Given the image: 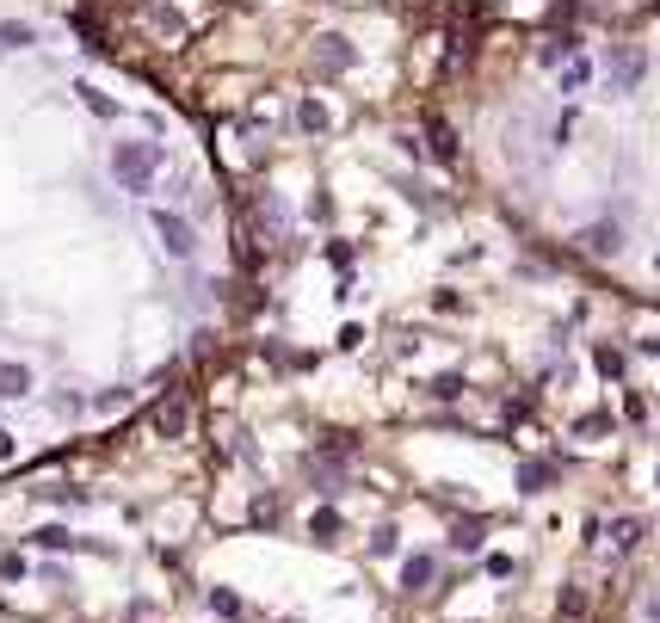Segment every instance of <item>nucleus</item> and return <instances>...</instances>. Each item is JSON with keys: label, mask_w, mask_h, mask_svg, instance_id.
Segmentation results:
<instances>
[{"label": "nucleus", "mask_w": 660, "mask_h": 623, "mask_svg": "<svg viewBox=\"0 0 660 623\" xmlns=\"http://www.w3.org/2000/svg\"><path fill=\"white\" fill-rule=\"evenodd\" d=\"M155 173H161V149H155V142H118V149H112V179L124 192L142 198L155 186Z\"/></svg>", "instance_id": "obj_1"}, {"label": "nucleus", "mask_w": 660, "mask_h": 623, "mask_svg": "<svg viewBox=\"0 0 660 623\" xmlns=\"http://www.w3.org/2000/svg\"><path fill=\"white\" fill-rule=\"evenodd\" d=\"M149 223H155V235H161V247L173 253V260H192V223H186V216H173V210H155L149 216Z\"/></svg>", "instance_id": "obj_2"}, {"label": "nucleus", "mask_w": 660, "mask_h": 623, "mask_svg": "<svg viewBox=\"0 0 660 623\" xmlns=\"http://www.w3.org/2000/svg\"><path fill=\"white\" fill-rule=\"evenodd\" d=\"M31 395V371L13 358H0V401H25Z\"/></svg>", "instance_id": "obj_3"}, {"label": "nucleus", "mask_w": 660, "mask_h": 623, "mask_svg": "<svg viewBox=\"0 0 660 623\" xmlns=\"http://www.w3.org/2000/svg\"><path fill=\"white\" fill-rule=\"evenodd\" d=\"M580 241H586V253H599V260H611V253L623 247V241H617V223H593Z\"/></svg>", "instance_id": "obj_4"}, {"label": "nucleus", "mask_w": 660, "mask_h": 623, "mask_svg": "<svg viewBox=\"0 0 660 623\" xmlns=\"http://www.w3.org/2000/svg\"><path fill=\"white\" fill-rule=\"evenodd\" d=\"M321 62L327 68H352V44L346 38H321Z\"/></svg>", "instance_id": "obj_5"}, {"label": "nucleus", "mask_w": 660, "mask_h": 623, "mask_svg": "<svg viewBox=\"0 0 660 623\" xmlns=\"http://www.w3.org/2000/svg\"><path fill=\"white\" fill-rule=\"evenodd\" d=\"M401 580H408V593H420V586L432 580V556H408V568H401Z\"/></svg>", "instance_id": "obj_6"}, {"label": "nucleus", "mask_w": 660, "mask_h": 623, "mask_svg": "<svg viewBox=\"0 0 660 623\" xmlns=\"http://www.w3.org/2000/svg\"><path fill=\"white\" fill-rule=\"evenodd\" d=\"M426 136H432L438 161H451V155H457V142H451V124H438V118H432V124H426Z\"/></svg>", "instance_id": "obj_7"}, {"label": "nucleus", "mask_w": 660, "mask_h": 623, "mask_svg": "<svg viewBox=\"0 0 660 623\" xmlns=\"http://www.w3.org/2000/svg\"><path fill=\"white\" fill-rule=\"evenodd\" d=\"M636 537H642L636 519H617V525H611V543H617V549H636Z\"/></svg>", "instance_id": "obj_8"}, {"label": "nucleus", "mask_w": 660, "mask_h": 623, "mask_svg": "<svg viewBox=\"0 0 660 623\" xmlns=\"http://www.w3.org/2000/svg\"><path fill=\"white\" fill-rule=\"evenodd\" d=\"M630 81H642V56L623 50V56H617V87H630Z\"/></svg>", "instance_id": "obj_9"}, {"label": "nucleus", "mask_w": 660, "mask_h": 623, "mask_svg": "<svg viewBox=\"0 0 660 623\" xmlns=\"http://www.w3.org/2000/svg\"><path fill=\"white\" fill-rule=\"evenodd\" d=\"M31 44V25H0V50H25Z\"/></svg>", "instance_id": "obj_10"}, {"label": "nucleus", "mask_w": 660, "mask_h": 623, "mask_svg": "<svg viewBox=\"0 0 660 623\" xmlns=\"http://www.w3.org/2000/svg\"><path fill=\"white\" fill-rule=\"evenodd\" d=\"M38 543H44V549H68V543H75V537H68L62 525H44V531H38Z\"/></svg>", "instance_id": "obj_11"}, {"label": "nucleus", "mask_w": 660, "mask_h": 623, "mask_svg": "<svg viewBox=\"0 0 660 623\" xmlns=\"http://www.w3.org/2000/svg\"><path fill=\"white\" fill-rule=\"evenodd\" d=\"M210 605H216V617H241V599L235 593H210Z\"/></svg>", "instance_id": "obj_12"}, {"label": "nucleus", "mask_w": 660, "mask_h": 623, "mask_svg": "<svg viewBox=\"0 0 660 623\" xmlns=\"http://www.w3.org/2000/svg\"><path fill=\"white\" fill-rule=\"evenodd\" d=\"M519 482H525V488H531V494H537V488H543V482H549V469H537V463H525V469H519Z\"/></svg>", "instance_id": "obj_13"}, {"label": "nucleus", "mask_w": 660, "mask_h": 623, "mask_svg": "<svg viewBox=\"0 0 660 623\" xmlns=\"http://www.w3.org/2000/svg\"><path fill=\"white\" fill-rule=\"evenodd\" d=\"M642 623H660V586L648 593V605H642Z\"/></svg>", "instance_id": "obj_14"}]
</instances>
